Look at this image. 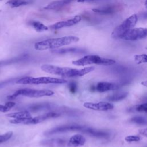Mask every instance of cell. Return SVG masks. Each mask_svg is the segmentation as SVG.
I'll use <instances>...</instances> for the list:
<instances>
[{
  "label": "cell",
  "mask_w": 147,
  "mask_h": 147,
  "mask_svg": "<svg viewBox=\"0 0 147 147\" xmlns=\"http://www.w3.org/2000/svg\"><path fill=\"white\" fill-rule=\"evenodd\" d=\"M125 140L127 142H137L141 140V138L138 136L130 135V136H126L125 138Z\"/></svg>",
  "instance_id": "cell-31"
},
{
  "label": "cell",
  "mask_w": 147,
  "mask_h": 147,
  "mask_svg": "<svg viewBox=\"0 0 147 147\" xmlns=\"http://www.w3.org/2000/svg\"><path fill=\"white\" fill-rule=\"evenodd\" d=\"M86 142L85 137L81 134H75L72 136L69 140L67 146L69 147H78L83 146Z\"/></svg>",
  "instance_id": "cell-15"
},
{
  "label": "cell",
  "mask_w": 147,
  "mask_h": 147,
  "mask_svg": "<svg viewBox=\"0 0 147 147\" xmlns=\"http://www.w3.org/2000/svg\"><path fill=\"white\" fill-rule=\"evenodd\" d=\"M134 61L137 64L147 63V54L136 55L134 56Z\"/></svg>",
  "instance_id": "cell-27"
},
{
  "label": "cell",
  "mask_w": 147,
  "mask_h": 147,
  "mask_svg": "<svg viewBox=\"0 0 147 147\" xmlns=\"http://www.w3.org/2000/svg\"><path fill=\"white\" fill-rule=\"evenodd\" d=\"M79 38L76 36H64L58 38L47 39L37 42L34 44V48L38 51L47 49H55L64 45L78 41Z\"/></svg>",
  "instance_id": "cell-2"
},
{
  "label": "cell",
  "mask_w": 147,
  "mask_h": 147,
  "mask_svg": "<svg viewBox=\"0 0 147 147\" xmlns=\"http://www.w3.org/2000/svg\"><path fill=\"white\" fill-rule=\"evenodd\" d=\"M103 0H77L79 2H98Z\"/></svg>",
  "instance_id": "cell-34"
},
{
  "label": "cell",
  "mask_w": 147,
  "mask_h": 147,
  "mask_svg": "<svg viewBox=\"0 0 147 147\" xmlns=\"http://www.w3.org/2000/svg\"><path fill=\"white\" fill-rule=\"evenodd\" d=\"M67 140L64 138H52L41 141L40 144L45 146H63L67 144Z\"/></svg>",
  "instance_id": "cell-14"
},
{
  "label": "cell",
  "mask_w": 147,
  "mask_h": 147,
  "mask_svg": "<svg viewBox=\"0 0 147 147\" xmlns=\"http://www.w3.org/2000/svg\"><path fill=\"white\" fill-rule=\"evenodd\" d=\"M74 1L75 0H57V1H55L51 2L48 5H47L45 7H44V9H47V10L60 9V8H61V7L71 3V2H72Z\"/></svg>",
  "instance_id": "cell-17"
},
{
  "label": "cell",
  "mask_w": 147,
  "mask_h": 147,
  "mask_svg": "<svg viewBox=\"0 0 147 147\" xmlns=\"http://www.w3.org/2000/svg\"><path fill=\"white\" fill-rule=\"evenodd\" d=\"M92 11L95 13L101 14H111L115 11V7L114 6H106L92 9Z\"/></svg>",
  "instance_id": "cell-22"
},
{
  "label": "cell",
  "mask_w": 147,
  "mask_h": 147,
  "mask_svg": "<svg viewBox=\"0 0 147 147\" xmlns=\"http://www.w3.org/2000/svg\"><path fill=\"white\" fill-rule=\"evenodd\" d=\"M68 88L69 90V91L71 93H75L77 91V84L75 82H71L68 84Z\"/></svg>",
  "instance_id": "cell-32"
},
{
  "label": "cell",
  "mask_w": 147,
  "mask_h": 147,
  "mask_svg": "<svg viewBox=\"0 0 147 147\" xmlns=\"http://www.w3.org/2000/svg\"><path fill=\"white\" fill-rule=\"evenodd\" d=\"M119 84L107 82H100L96 84V86H94V90L99 92H104L109 91L116 90L120 88Z\"/></svg>",
  "instance_id": "cell-13"
},
{
  "label": "cell",
  "mask_w": 147,
  "mask_h": 147,
  "mask_svg": "<svg viewBox=\"0 0 147 147\" xmlns=\"http://www.w3.org/2000/svg\"><path fill=\"white\" fill-rule=\"evenodd\" d=\"M147 37V29L143 28H132L126 32L121 38L125 40L136 41Z\"/></svg>",
  "instance_id": "cell-10"
},
{
  "label": "cell",
  "mask_w": 147,
  "mask_h": 147,
  "mask_svg": "<svg viewBox=\"0 0 147 147\" xmlns=\"http://www.w3.org/2000/svg\"><path fill=\"white\" fill-rule=\"evenodd\" d=\"M61 116V114L57 110H54L48 112H46L43 114L38 115L35 117L22 119H13L10 122L13 124H24V125H35L41 123L44 121L56 118Z\"/></svg>",
  "instance_id": "cell-3"
},
{
  "label": "cell",
  "mask_w": 147,
  "mask_h": 147,
  "mask_svg": "<svg viewBox=\"0 0 147 147\" xmlns=\"http://www.w3.org/2000/svg\"><path fill=\"white\" fill-rule=\"evenodd\" d=\"M28 58H29V56L28 55H22L10 59L0 61V66H4L6 65L22 62V61H26Z\"/></svg>",
  "instance_id": "cell-19"
},
{
  "label": "cell",
  "mask_w": 147,
  "mask_h": 147,
  "mask_svg": "<svg viewBox=\"0 0 147 147\" xmlns=\"http://www.w3.org/2000/svg\"><path fill=\"white\" fill-rule=\"evenodd\" d=\"M33 2V0H9L6 4L12 7H17L19 6L30 4Z\"/></svg>",
  "instance_id": "cell-23"
},
{
  "label": "cell",
  "mask_w": 147,
  "mask_h": 147,
  "mask_svg": "<svg viewBox=\"0 0 147 147\" xmlns=\"http://www.w3.org/2000/svg\"><path fill=\"white\" fill-rule=\"evenodd\" d=\"M15 105H16V103L14 102H7L5 105L0 104V111L3 112V113L8 112Z\"/></svg>",
  "instance_id": "cell-26"
},
{
  "label": "cell",
  "mask_w": 147,
  "mask_h": 147,
  "mask_svg": "<svg viewBox=\"0 0 147 147\" xmlns=\"http://www.w3.org/2000/svg\"><path fill=\"white\" fill-rule=\"evenodd\" d=\"M138 21V16L134 14L127 18L121 25L117 26L112 32L113 38H121L126 32L133 28Z\"/></svg>",
  "instance_id": "cell-7"
},
{
  "label": "cell",
  "mask_w": 147,
  "mask_h": 147,
  "mask_svg": "<svg viewBox=\"0 0 147 147\" xmlns=\"http://www.w3.org/2000/svg\"><path fill=\"white\" fill-rule=\"evenodd\" d=\"M140 18H141L146 19V18H147V11L142 13V14L140 16Z\"/></svg>",
  "instance_id": "cell-35"
},
{
  "label": "cell",
  "mask_w": 147,
  "mask_h": 147,
  "mask_svg": "<svg viewBox=\"0 0 147 147\" xmlns=\"http://www.w3.org/2000/svg\"><path fill=\"white\" fill-rule=\"evenodd\" d=\"M30 25L38 32H42L48 29V27L45 26L42 23L37 21H30Z\"/></svg>",
  "instance_id": "cell-24"
},
{
  "label": "cell",
  "mask_w": 147,
  "mask_h": 147,
  "mask_svg": "<svg viewBox=\"0 0 147 147\" xmlns=\"http://www.w3.org/2000/svg\"><path fill=\"white\" fill-rule=\"evenodd\" d=\"M134 110L138 112L147 113V102L138 105L134 108Z\"/></svg>",
  "instance_id": "cell-30"
},
{
  "label": "cell",
  "mask_w": 147,
  "mask_h": 147,
  "mask_svg": "<svg viewBox=\"0 0 147 147\" xmlns=\"http://www.w3.org/2000/svg\"><path fill=\"white\" fill-rule=\"evenodd\" d=\"M72 63L77 66H85L90 64L108 66L115 64V61L113 59L102 57L98 55H90L84 56L76 60H74Z\"/></svg>",
  "instance_id": "cell-5"
},
{
  "label": "cell",
  "mask_w": 147,
  "mask_h": 147,
  "mask_svg": "<svg viewBox=\"0 0 147 147\" xmlns=\"http://www.w3.org/2000/svg\"><path fill=\"white\" fill-rule=\"evenodd\" d=\"M57 107L58 106H57V105L53 103L44 102H38V103L29 104L20 107L19 110L28 111L30 113H37V112L42 111H52L55 110Z\"/></svg>",
  "instance_id": "cell-8"
},
{
  "label": "cell",
  "mask_w": 147,
  "mask_h": 147,
  "mask_svg": "<svg viewBox=\"0 0 147 147\" xmlns=\"http://www.w3.org/2000/svg\"><path fill=\"white\" fill-rule=\"evenodd\" d=\"M144 5H145V8H146V9H147V0H145V3H144Z\"/></svg>",
  "instance_id": "cell-37"
},
{
  "label": "cell",
  "mask_w": 147,
  "mask_h": 147,
  "mask_svg": "<svg viewBox=\"0 0 147 147\" xmlns=\"http://www.w3.org/2000/svg\"><path fill=\"white\" fill-rule=\"evenodd\" d=\"M82 20V17L80 16H76L72 18L68 19L67 20L59 21L57 22H56L53 25H52L50 26V28L53 30L59 29L64 27H69L73 26L74 25L77 24L78 22H79Z\"/></svg>",
  "instance_id": "cell-12"
},
{
  "label": "cell",
  "mask_w": 147,
  "mask_h": 147,
  "mask_svg": "<svg viewBox=\"0 0 147 147\" xmlns=\"http://www.w3.org/2000/svg\"><path fill=\"white\" fill-rule=\"evenodd\" d=\"M130 121L133 123L139 125H147V119L141 116H136L132 117Z\"/></svg>",
  "instance_id": "cell-25"
},
{
  "label": "cell",
  "mask_w": 147,
  "mask_h": 147,
  "mask_svg": "<svg viewBox=\"0 0 147 147\" xmlns=\"http://www.w3.org/2000/svg\"><path fill=\"white\" fill-rule=\"evenodd\" d=\"M13 134V133L12 131H8L3 134H0V144L9 140L12 137Z\"/></svg>",
  "instance_id": "cell-29"
},
{
  "label": "cell",
  "mask_w": 147,
  "mask_h": 147,
  "mask_svg": "<svg viewBox=\"0 0 147 147\" xmlns=\"http://www.w3.org/2000/svg\"><path fill=\"white\" fill-rule=\"evenodd\" d=\"M87 126L78 124H66L53 127L46 131L44 134L45 136H51L57 133H65L68 131H80L83 133Z\"/></svg>",
  "instance_id": "cell-9"
},
{
  "label": "cell",
  "mask_w": 147,
  "mask_h": 147,
  "mask_svg": "<svg viewBox=\"0 0 147 147\" xmlns=\"http://www.w3.org/2000/svg\"><path fill=\"white\" fill-rule=\"evenodd\" d=\"M68 82L64 79L52 77H38L24 76L19 78L16 82L21 84H65Z\"/></svg>",
  "instance_id": "cell-4"
},
{
  "label": "cell",
  "mask_w": 147,
  "mask_h": 147,
  "mask_svg": "<svg viewBox=\"0 0 147 147\" xmlns=\"http://www.w3.org/2000/svg\"><path fill=\"white\" fill-rule=\"evenodd\" d=\"M139 133L142 136H144L147 137V127L140 130H139Z\"/></svg>",
  "instance_id": "cell-33"
},
{
  "label": "cell",
  "mask_w": 147,
  "mask_h": 147,
  "mask_svg": "<svg viewBox=\"0 0 147 147\" xmlns=\"http://www.w3.org/2000/svg\"><path fill=\"white\" fill-rule=\"evenodd\" d=\"M141 84L144 86H145V87H147V80H145V81H143L141 83Z\"/></svg>",
  "instance_id": "cell-36"
},
{
  "label": "cell",
  "mask_w": 147,
  "mask_h": 147,
  "mask_svg": "<svg viewBox=\"0 0 147 147\" xmlns=\"http://www.w3.org/2000/svg\"><path fill=\"white\" fill-rule=\"evenodd\" d=\"M54 92L50 90H37L31 88H21L15 91L12 95H9L8 99H14L19 96H24L29 98H40L42 96H52Z\"/></svg>",
  "instance_id": "cell-6"
},
{
  "label": "cell",
  "mask_w": 147,
  "mask_h": 147,
  "mask_svg": "<svg viewBox=\"0 0 147 147\" xmlns=\"http://www.w3.org/2000/svg\"><path fill=\"white\" fill-rule=\"evenodd\" d=\"M83 106L87 109L96 111H108L114 108V105L110 102H85Z\"/></svg>",
  "instance_id": "cell-11"
},
{
  "label": "cell",
  "mask_w": 147,
  "mask_h": 147,
  "mask_svg": "<svg viewBox=\"0 0 147 147\" xmlns=\"http://www.w3.org/2000/svg\"><path fill=\"white\" fill-rule=\"evenodd\" d=\"M51 52L55 54L59 55H64L67 53H84L86 52L85 50L79 48H60V49H52Z\"/></svg>",
  "instance_id": "cell-16"
},
{
  "label": "cell",
  "mask_w": 147,
  "mask_h": 147,
  "mask_svg": "<svg viewBox=\"0 0 147 147\" xmlns=\"http://www.w3.org/2000/svg\"><path fill=\"white\" fill-rule=\"evenodd\" d=\"M83 133L85 134H87L88 135H90V136L98 137V138H106L109 135V133L106 131L96 130L95 129L89 127L87 126L86 127V128L84 130V131H83Z\"/></svg>",
  "instance_id": "cell-18"
},
{
  "label": "cell",
  "mask_w": 147,
  "mask_h": 147,
  "mask_svg": "<svg viewBox=\"0 0 147 147\" xmlns=\"http://www.w3.org/2000/svg\"><path fill=\"white\" fill-rule=\"evenodd\" d=\"M20 78H10L5 80H3V81H1L0 82V88H3L4 87H6L7 86H9L10 84H12L14 83H16V81L19 79Z\"/></svg>",
  "instance_id": "cell-28"
},
{
  "label": "cell",
  "mask_w": 147,
  "mask_h": 147,
  "mask_svg": "<svg viewBox=\"0 0 147 147\" xmlns=\"http://www.w3.org/2000/svg\"><path fill=\"white\" fill-rule=\"evenodd\" d=\"M128 92L125 91H117L106 96V99L109 102H118L126 98Z\"/></svg>",
  "instance_id": "cell-20"
},
{
  "label": "cell",
  "mask_w": 147,
  "mask_h": 147,
  "mask_svg": "<svg viewBox=\"0 0 147 147\" xmlns=\"http://www.w3.org/2000/svg\"><path fill=\"white\" fill-rule=\"evenodd\" d=\"M6 116L9 118H12L13 119H22L32 117L30 112L25 110H20L18 112L10 113L7 114Z\"/></svg>",
  "instance_id": "cell-21"
},
{
  "label": "cell",
  "mask_w": 147,
  "mask_h": 147,
  "mask_svg": "<svg viewBox=\"0 0 147 147\" xmlns=\"http://www.w3.org/2000/svg\"><path fill=\"white\" fill-rule=\"evenodd\" d=\"M42 71L52 75L63 78H76L83 76L95 69V67H88L82 69H76L69 67H62L51 64H43L41 67Z\"/></svg>",
  "instance_id": "cell-1"
},
{
  "label": "cell",
  "mask_w": 147,
  "mask_h": 147,
  "mask_svg": "<svg viewBox=\"0 0 147 147\" xmlns=\"http://www.w3.org/2000/svg\"><path fill=\"white\" fill-rule=\"evenodd\" d=\"M146 48V49H147V47H146V48Z\"/></svg>",
  "instance_id": "cell-38"
}]
</instances>
